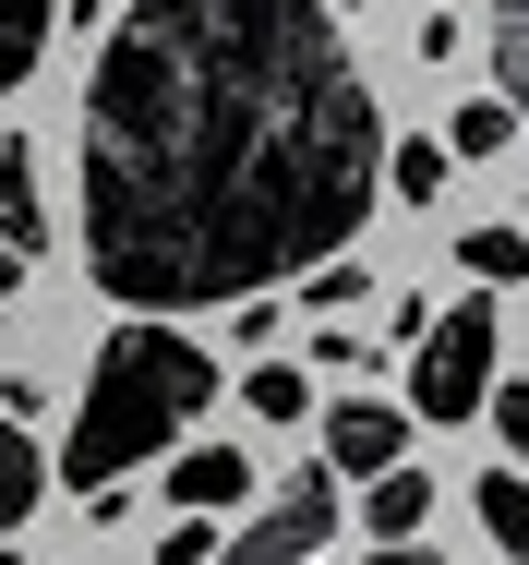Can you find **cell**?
<instances>
[{
  "instance_id": "1",
  "label": "cell",
  "mask_w": 529,
  "mask_h": 565,
  "mask_svg": "<svg viewBox=\"0 0 529 565\" xmlns=\"http://www.w3.org/2000/svg\"><path fill=\"white\" fill-rule=\"evenodd\" d=\"M385 109L337 0H120L85 73V277L120 313H229L385 193Z\"/></svg>"
},
{
  "instance_id": "2",
  "label": "cell",
  "mask_w": 529,
  "mask_h": 565,
  "mask_svg": "<svg viewBox=\"0 0 529 565\" xmlns=\"http://www.w3.org/2000/svg\"><path fill=\"white\" fill-rule=\"evenodd\" d=\"M216 397H229V373L181 338V313H133V326H108L97 373H85V409H73V446H61V481H73V493H120L145 457L181 446Z\"/></svg>"
},
{
  "instance_id": "3",
  "label": "cell",
  "mask_w": 529,
  "mask_h": 565,
  "mask_svg": "<svg viewBox=\"0 0 529 565\" xmlns=\"http://www.w3.org/2000/svg\"><path fill=\"white\" fill-rule=\"evenodd\" d=\"M494 349H506V326H494V289L469 277V301H445L433 313V338L410 349V409L422 422H469V409H494Z\"/></svg>"
},
{
  "instance_id": "4",
  "label": "cell",
  "mask_w": 529,
  "mask_h": 565,
  "mask_svg": "<svg viewBox=\"0 0 529 565\" xmlns=\"http://www.w3.org/2000/svg\"><path fill=\"white\" fill-rule=\"evenodd\" d=\"M325 542H337V469H289V481L216 542V565H325Z\"/></svg>"
},
{
  "instance_id": "5",
  "label": "cell",
  "mask_w": 529,
  "mask_h": 565,
  "mask_svg": "<svg viewBox=\"0 0 529 565\" xmlns=\"http://www.w3.org/2000/svg\"><path fill=\"white\" fill-rule=\"evenodd\" d=\"M410 422H422V409H398V397H325L314 409L325 469H337V481H385V469L410 457Z\"/></svg>"
},
{
  "instance_id": "6",
  "label": "cell",
  "mask_w": 529,
  "mask_h": 565,
  "mask_svg": "<svg viewBox=\"0 0 529 565\" xmlns=\"http://www.w3.org/2000/svg\"><path fill=\"white\" fill-rule=\"evenodd\" d=\"M169 505H205V518L253 505V457H241V446H181V457H169Z\"/></svg>"
},
{
  "instance_id": "7",
  "label": "cell",
  "mask_w": 529,
  "mask_h": 565,
  "mask_svg": "<svg viewBox=\"0 0 529 565\" xmlns=\"http://www.w3.org/2000/svg\"><path fill=\"white\" fill-rule=\"evenodd\" d=\"M445 181H457V145L445 132H398L385 145V193L398 205H445Z\"/></svg>"
},
{
  "instance_id": "8",
  "label": "cell",
  "mask_w": 529,
  "mask_h": 565,
  "mask_svg": "<svg viewBox=\"0 0 529 565\" xmlns=\"http://www.w3.org/2000/svg\"><path fill=\"white\" fill-rule=\"evenodd\" d=\"M469 518L506 542V565H529V469H482L469 481Z\"/></svg>"
},
{
  "instance_id": "9",
  "label": "cell",
  "mask_w": 529,
  "mask_h": 565,
  "mask_svg": "<svg viewBox=\"0 0 529 565\" xmlns=\"http://www.w3.org/2000/svg\"><path fill=\"white\" fill-rule=\"evenodd\" d=\"M49 24H61V0H0V97H24V73L49 61Z\"/></svg>"
},
{
  "instance_id": "10",
  "label": "cell",
  "mask_w": 529,
  "mask_h": 565,
  "mask_svg": "<svg viewBox=\"0 0 529 565\" xmlns=\"http://www.w3.org/2000/svg\"><path fill=\"white\" fill-rule=\"evenodd\" d=\"M361 518H373V542H410V530L433 518V481L410 469V457H398L385 481H361Z\"/></svg>"
},
{
  "instance_id": "11",
  "label": "cell",
  "mask_w": 529,
  "mask_h": 565,
  "mask_svg": "<svg viewBox=\"0 0 529 565\" xmlns=\"http://www.w3.org/2000/svg\"><path fill=\"white\" fill-rule=\"evenodd\" d=\"M36 493H49V457L24 446V422L0 409V542H12L24 518H36Z\"/></svg>"
},
{
  "instance_id": "12",
  "label": "cell",
  "mask_w": 529,
  "mask_h": 565,
  "mask_svg": "<svg viewBox=\"0 0 529 565\" xmlns=\"http://www.w3.org/2000/svg\"><path fill=\"white\" fill-rule=\"evenodd\" d=\"M0 228H12V241H24V253H36V241H49V193H36V145H24V132H12V145H0Z\"/></svg>"
},
{
  "instance_id": "13",
  "label": "cell",
  "mask_w": 529,
  "mask_h": 565,
  "mask_svg": "<svg viewBox=\"0 0 529 565\" xmlns=\"http://www.w3.org/2000/svg\"><path fill=\"white\" fill-rule=\"evenodd\" d=\"M529 120H518V97H469V109L445 120V145H457V157H469V169H482V157H506V145H518Z\"/></svg>"
},
{
  "instance_id": "14",
  "label": "cell",
  "mask_w": 529,
  "mask_h": 565,
  "mask_svg": "<svg viewBox=\"0 0 529 565\" xmlns=\"http://www.w3.org/2000/svg\"><path fill=\"white\" fill-rule=\"evenodd\" d=\"M241 409H253V422H301V409H314V373H301V361H253V373H241Z\"/></svg>"
},
{
  "instance_id": "15",
  "label": "cell",
  "mask_w": 529,
  "mask_h": 565,
  "mask_svg": "<svg viewBox=\"0 0 529 565\" xmlns=\"http://www.w3.org/2000/svg\"><path fill=\"white\" fill-rule=\"evenodd\" d=\"M457 265H469L482 289H518V277H529V228H469V241H457Z\"/></svg>"
},
{
  "instance_id": "16",
  "label": "cell",
  "mask_w": 529,
  "mask_h": 565,
  "mask_svg": "<svg viewBox=\"0 0 529 565\" xmlns=\"http://www.w3.org/2000/svg\"><path fill=\"white\" fill-rule=\"evenodd\" d=\"M494 85H506L518 120H529V0H494Z\"/></svg>"
},
{
  "instance_id": "17",
  "label": "cell",
  "mask_w": 529,
  "mask_h": 565,
  "mask_svg": "<svg viewBox=\"0 0 529 565\" xmlns=\"http://www.w3.org/2000/svg\"><path fill=\"white\" fill-rule=\"evenodd\" d=\"M216 542H229V530H216L205 505H169V542H157V565H216Z\"/></svg>"
},
{
  "instance_id": "18",
  "label": "cell",
  "mask_w": 529,
  "mask_h": 565,
  "mask_svg": "<svg viewBox=\"0 0 529 565\" xmlns=\"http://www.w3.org/2000/svg\"><path fill=\"white\" fill-rule=\"evenodd\" d=\"M361 289H373V277H361V265H349V253H325L314 277H301V301H314V313H349V301H361Z\"/></svg>"
},
{
  "instance_id": "19",
  "label": "cell",
  "mask_w": 529,
  "mask_h": 565,
  "mask_svg": "<svg viewBox=\"0 0 529 565\" xmlns=\"http://www.w3.org/2000/svg\"><path fill=\"white\" fill-rule=\"evenodd\" d=\"M494 434H506V457L529 469V373H518V385H494Z\"/></svg>"
},
{
  "instance_id": "20",
  "label": "cell",
  "mask_w": 529,
  "mask_h": 565,
  "mask_svg": "<svg viewBox=\"0 0 529 565\" xmlns=\"http://www.w3.org/2000/svg\"><path fill=\"white\" fill-rule=\"evenodd\" d=\"M361 565H445V554H433V542H373Z\"/></svg>"
},
{
  "instance_id": "21",
  "label": "cell",
  "mask_w": 529,
  "mask_h": 565,
  "mask_svg": "<svg viewBox=\"0 0 529 565\" xmlns=\"http://www.w3.org/2000/svg\"><path fill=\"white\" fill-rule=\"evenodd\" d=\"M12 289H24V241L0 228V301H12Z\"/></svg>"
},
{
  "instance_id": "22",
  "label": "cell",
  "mask_w": 529,
  "mask_h": 565,
  "mask_svg": "<svg viewBox=\"0 0 529 565\" xmlns=\"http://www.w3.org/2000/svg\"><path fill=\"white\" fill-rule=\"evenodd\" d=\"M0 565H24V554H12V542H0Z\"/></svg>"
},
{
  "instance_id": "23",
  "label": "cell",
  "mask_w": 529,
  "mask_h": 565,
  "mask_svg": "<svg viewBox=\"0 0 529 565\" xmlns=\"http://www.w3.org/2000/svg\"><path fill=\"white\" fill-rule=\"evenodd\" d=\"M337 12H361V0H337Z\"/></svg>"
}]
</instances>
